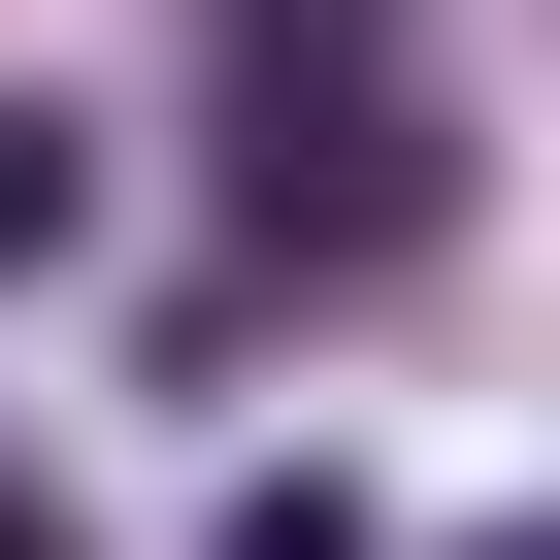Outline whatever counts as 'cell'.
<instances>
[{
  "mask_svg": "<svg viewBox=\"0 0 560 560\" xmlns=\"http://www.w3.org/2000/svg\"><path fill=\"white\" fill-rule=\"evenodd\" d=\"M67 231H100V132H67V100H0V298H34Z\"/></svg>",
  "mask_w": 560,
  "mask_h": 560,
  "instance_id": "cell-2",
  "label": "cell"
},
{
  "mask_svg": "<svg viewBox=\"0 0 560 560\" xmlns=\"http://www.w3.org/2000/svg\"><path fill=\"white\" fill-rule=\"evenodd\" d=\"M231 560H363V494H330V462H264V494H231Z\"/></svg>",
  "mask_w": 560,
  "mask_h": 560,
  "instance_id": "cell-3",
  "label": "cell"
},
{
  "mask_svg": "<svg viewBox=\"0 0 560 560\" xmlns=\"http://www.w3.org/2000/svg\"><path fill=\"white\" fill-rule=\"evenodd\" d=\"M429 198H462V100H429L396 0H231V231L264 264H429Z\"/></svg>",
  "mask_w": 560,
  "mask_h": 560,
  "instance_id": "cell-1",
  "label": "cell"
},
{
  "mask_svg": "<svg viewBox=\"0 0 560 560\" xmlns=\"http://www.w3.org/2000/svg\"><path fill=\"white\" fill-rule=\"evenodd\" d=\"M0 560H67V494H0Z\"/></svg>",
  "mask_w": 560,
  "mask_h": 560,
  "instance_id": "cell-4",
  "label": "cell"
},
{
  "mask_svg": "<svg viewBox=\"0 0 560 560\" xmlns=\"http://www.w3.org/2000/svg\"><path fill=\"white\" fill-rule=\"evenodd\" d=\"M462 560H527V527H462Z\"/></svg>",
  "mask_w": 560,
  "mask_h": 560,
  "instance_id": "cell-5",
  "label": "cell"
}]
</instances>
